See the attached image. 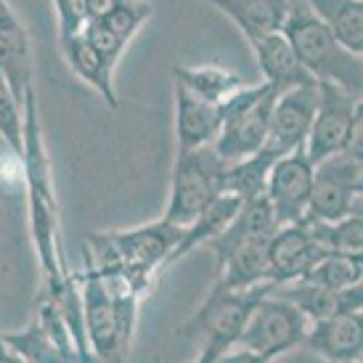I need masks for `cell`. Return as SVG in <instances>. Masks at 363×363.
<instances>
[{
    "label": "cell",
    "mask_w": 363,
    "mask_h": 363,
    "mask_svg": "<svg viewBox=\"0 0 363 363\" xmlns=\"http://www.w3.org/2000/svg\"><path fill=\"white\" fill-rule=\"evenodd\" d=\"M318 104V82L297 85L276 96L271 111V128L268 138L260 152L271 160H279L284 154H292L305 146V138L311 133V122Z\"/></svg>",
    "instance_id": "cell-12"
},
{
    "label": "cell",
    "mask_w": 363,
    "mask_h": 363,
    "mask_svg": "<svg viewBox=\"0 0 363 363\" xmlns=\"http://www.w3.org/2000/svg\"><path fill=\"white\" fill-rule=\"evenodd\" d=\"M21 178L27 191V215H30V236L32 247L40 262V273L45 286L61 284L69 271L61 255L59 239V199L53 186L51 160L45 152L40 114H38V99L35 85L24 93V152H21Z\"/></svg>",
    "instance_id": "cell-1"
},
{
    "label": "cell",
    "mask_w": 363,
    "mask_h": 363,
    "mask_svg": "<svg viewBox=\"0 0 363 363\" xmlns=\"http://www.w3.org/2000/svg\"><path fill=\"white\" fill-rule=\"evenodd\" d=\"M11 350H9V345H6V340H3V334H0V363H9L11 361Z\"/></svg>",
    "instance_id": "cell-31"
},
{
    "label": "cell",
    "mask_w": 363,
    "mask_h": 363,
    "mask_svg": "<svg viewBox=\"0 0 363 363\" xmlns=\"http://www.w3.org/2000/svg\"><path fill=\"white\" fill-rule=\"evenodd\" d=\"M32 40L27 27L19 21L9 3L0 9V77L11 93L24 101V93L32 88Z\"/></svg>",
    "instance_id": "cell-15"
},
{
    "label": "cell",
    "mask_w": 363,
    "mask_h": 363,
    "mask_svg": "<svg viewBox=\"0 0 363 363\" xmlns=\"http://www.w3.org/2000/svg\"><path fill=\"white\" fill-rule=\"evenodd\" d=\"M300 281L318 284L332 292H345L363 284V257L355 252H326Z\"/></svg>",
    "instance_id": "cell-26"
},
{
    "label": "cell",
    "mask_w": 363,
    "mask_h": 363,
    "mask_svg": "<svg viewBox=\"0 0 363 363\" xmlns=\"http://www.w3.org/2000/svg\"><path fill=\"white\" fill-rule=\"evenodd\" d=\"M313 189V164L305 157V149L284 154L271 164L265 178V202L273 212L276 228L297 225L305 220L308 199Z\"/></svg>",
    "instance_id": "cell-11"
},
{
    "label": "cell",
    "mask_w": 363,
    "mask_h": 363,
    "mask_svg": "<svg viewBox=\"0 0 363 363\" xmlns=\"http://www.w3.org/2000/svg\"><path fill=\"white\" fill-rule=\"evenodd\" d=\"M242 204H244V199L236 196V194H228V191L218 194V196L183 228V236H181V242H178V247H175V252H172L170 265L178 262L181 257H186V255L191 252V250H196V247H207V244L236 218V212H239Z\"/></svg>",
    "instance_id": "cell-22"
},
{
    "label": "cell",
    "mask_w": 363,
    "mask_h": 363,
    "mask_svg": "<svg viewBox=\"0 0 363 363\" xmlns=\"http://www.w3.org/2000/svg\"><path fill=\"white\" fill-rule=\"evenodd\" d=\"M303 347L318 353L329 363H361L363 326L361 313H337L323 321L308 323Z\"/></svg>",
    "instance_id": "cell-14"
},
{
    "label": "cell",
    "mask_w": 363,
    "mask_h": 363,
    "mask_svg": "<svg viewBox=\"0 0 363 363\" xmlns=\"http://www.w3.org/2000/svg\"><path fill=\"white\" fill-rule=\"evenodd\" d=\"M223 125V104L204 101L175 82V138L178 152L212 146Z\"/></svg>",
    "instance_id": "cell-16"
},
{
    "label": "cell",
    "mask_w": 363,
    "mask_h": 363,
    "mask_svg": "<svg viewBox=\"0 0 363 363\" xmlns=\"http://www.w3.org/2000/svg\"><path fill=\"white\" fill-rule=\"evenodd\" d=\"M181 236V225H172L162 218L128 231L91 233L85 268L96 271L104 279H120L143 297L146 292H152L157 273L170 265Z\"/></svg>",
    "instance_id": "cell-2"
},
{
    "label": "cell",
    "mask_w": 363,
    "mask_h": 363,
    "mask_svg": "<svg viewBox=\"0 0 363 363\" xmlns=\"http://www.w3.org/2000/svg\"><path fill=\"white\" fill-rule=\"evenodd\" d=\"M363 154L361 146H347L313 167V189L305 220L337 223L361 215Z\"/></svg>",
    "instance_id": "cell-6"
},
{
    "label": "cell",
    "mask_w": 363,
    "mask_h": 363,
    "mask_svg": "<svg viewBox=\"0 0 363 363\" xmlns=\"http://www.w3.org/2000/svg\"><path fill=\"white\" fill-rule=\"evenodd\" d=\"M207 3L223 11L250 43L262 35L281 32L284 16L289 9V0H207Z\"/></svg>",
    "instance_id": "cell-21"
},
{
    "label": "cell",
    "mask_w": 363,
    "mask_h": 363,
    "mask_svg": "<svg viewBox=\"0 0 363 363\" xmlns=\"http://www.w3.org/2000/svg\"><path fill=\"white\" fill-rule=\"evenodd\" d=\"M215 363H271V361L257 353H252V350H247V347H239V345H236V347L225 350L223 355H218Z\"/></svg>",
    "instance_id": "cell-30"
},
{
    "label": "cell",
    "mask_w": 363,
    "mask_h": 363,
    "mask_svg": "<svg viewBox=\"0 0 363 363\" xmlns=\"http://www.w3.org/2000/svg\"><path fill=\"white\" fill-rule=\"evenodd\" d=\"M9 345V350L24 363H77L72 358L40 321L32 315V321L21 332H0Z\"/></svg>",
    "instance_id": "cell-25"
},
{
    "label": "cell",
    "mask_w": 363,
    "mask_h": 363,
    "mask_svg": "<svg viewBox=\"0 0 363 363\" xmlns=\"http://www.w3.org/2000/svg\"><path fill=\"white\" fill-rule=\"evenodd\" d=\"M311 233L315 236V242L321 244L326 252H363V218L353 215L337 223H315V220H303Z\"/></svg>",
    "instance_id": "cell-27"
},
{
    "label": "cell",
    "mask_w": 363,
    "mask_h": 363,
    "mask_svg": "<svg viewBox=\"0 0 363 363\" xmlns=\"http://www.w3.org/2000/svg\"><path fill=\"white\" fill-rule=\"evenodd\" d=\"M271 294L286 300L289 305H294L297 311L305 315L308 323L323 321L329 315L337 313H361L363 311V289L353 286V289H345V292H332V289H323L318 284L311 281H292L271 289Z\"/></svg>",
    "instance_id": "cell-17"
},
{
    "label": "cell",
    "mask_w": 363,
    "mask_h": 363,
    "mask_svg": "<svg viewBox=\"0 0 363 363\" xmlns=\"http://www.w3.org/2000/svg\"><path fill=\"white\" fill-rule=\"evenodd\" d=\"M0 141L16 160L24 152V101H19L0 77Z\"/></svg>",
    "instance_id": "cell-29"
},
{
    "label": "cell",
    "mask_w": 363,
    "mask_h": 363,
    "mask_svg": "<svg viewBox=\"0 0 363 363\" xmlns=\"http://www.w3.org/2000/svg\"><path fill=\"white\" fill-rule=\"evenodd\" d=\"M276 93L265 85H244L223 101V125L212 143L225 164L250 160L265 146Z\"/></svg>",
    "instance_id": "cell-5"
},
{
    "label": "cell",
    "mask_w": 363,
    "mask_h": 363,
    "mask_svg": "<svg viewBox=\"0 0 363 363\" xmlns=\"http://www.w3.org/2000/svg\"><path fill=\"white\" fill-rule=\"evenodd\" d=\"M361 96L332 82H318V104L305 138V157L313 167L347 146H361L363 135Z\"/></svg>",
    "instance_id": "cell-9"
},
{
    "label": "cell",
    "mask_w": 363,
    "mask_h": 363,
    "mask_svg": "<svg viewBox=\"0 0 363 363\" xmlns=\"http://www.w3.org/2000/svg\"><path fill=\"white\" fill-rule=\"evenodd\" d=\"M149 19H152V3H146V0H122L106 16L96 21H101L117 40L128 45L135 38V32L141 30Z\"/></svg>",
    "instance_id": "cell-28"
},
{
    "label": "cell",
    "mask_w": 363,
    "mask_h": 363,
    "mask_svg": "<svg viewBox=\"0 0 363 363\" xmlns=\"http://www.w3.org/2000/svg\"><path fill=\"white\" fill-rule=\"evenodd\" d=\"M281 35L315 82H332L355 96L363 93V53L345 48L305 3L289 0Z\"/></svg>",
    "instance_id": "cell-4"
},
{
    "label": "cell",
    "mask_w": 363,
    "mask_h": 363,
    "mask_svg": "<svg viewBox=\"0 0 363 363\" xmlns=\"http://www.w3.org/2000/svg\"><path fill=\"white\" fill-rule=\"evenodd\" d=\"M6 3H9V0H0V9H3V6H6Z\"/></svg>",
    "instance_id": "cell-34"
},
{
    "label": "cell",
    "mask_w": 363,
    "mask_h": 363,
    "mask_svg": "<svg viewBox=\"0 0 363 363\" xmlns=\"http://www.w3.org/2000/svg\"><path fill=\"white\" fill-rule=\"evenodd\" d=\"M189 363H215V358H210V355H204V353H196V358Z\"/></svg>",
    "instance_id": "cell-32"
},
{
    "label": "cell",
    "mask_w": 363,
    "mask_h": 363,
    "mask_svg": "<svg viewBox=\"0 0 363 363\" xmlns=\"http://www.w3.org/2000/svg\"><path fill=\"white\" fill-rule=\"evenodd\" d=\"M223 170L225 162L215 154L212 146L175 154L170 199L162 212V220L186 228L218 194H223Z\"/></svg>",
    "instance_id": "cell-7"
},
{
    "label": "cell",
    "mask_w": 363,
    "mask_h": 363,
    "mask_svg": "<svg viewBox=\"0 0 363 363\" xmlns=\"http://www.w3.org/2000/svg\"><path fill=\"white\" fill-rule=\"evenodd\" d=\"M326 250L315 242V236L305 223L276 228L268 242V292L284 284L300 281Z\"/></svg>",
    "instance_id": "cell-13"
},
{
    "label": "cell",
    "mask_w": 363,
    "mask_h": 363,
    "mask_svg": "<svg viewBox=\"0 0 363 363\" xmlns=\"http://www.w3.org/2000/svg\"><path fill=\"white\" fill-rule=\"evenodd\" d=\"M172 74H175L178 85L212 104H223L228 96H233L239 88L247 85L236 72L225 69L220 64H199V67H181L178 64Z\"/></svg>",
    "instance_id": "cell-24"
},
{
    "label": "cell",
    "mask_w": 363,
    "mask_h": 363,
    "mask_svg": "<svg viewBox=\"0 0 363 363\" xmlns=\"http://www.w3.org/2000/svg\"><path fill=\"white\" fill-rule=\"evenodd\" d=\"M305 332H308V321L303 313L286 300L268 292L255 303L239 337V347H247L273 363L279 355L300 347Z\"/></svg>",
    "instance_id": "cell-10"
},
{
    "label": "cell",
    "mask_w": 363,
    "mask_h": 363,
    "mask_svg": "<svg viewBox=\"0 0 363 363\" xmlns=\"http://www.w3.org/2000/svg\"><path fill=\"white\" fill-rule=\"evenodd\" d=\"M262 294H268V286H257L252 292L212 289L204 297V303L199 305V311L178 329V334L189 337V340H199V353L218 358L239 345L244 323Z\"/></svg>",
    "instance_id": "cell-8"
},
{
    "label": "cell",
    "mask_w": 363,
    "mask_h": 363,
    "mask_svg": "<svg viewBox=\"0 0 363 363\" xmlns=\"http://www.w3.org/2000/svg\"><path fill=\"white\" fill-rule=\"evenodd\" d=\"M61 53H64V61L69 64V69L74 72L82 82H88L93 91L109 104L111 109H117L114 67L93 48L91 43H88V38H85L82 32L61 38Z\"/></svg>",
    "instance_id": "cell-20"
},
{
    "label": "cell",
    "mask_w": 363,
    "mask_h": 363,
    "mask_svg": "<svg viewBox=\"0 0 363 363\" xmlns=\"http://www.w3.org/2000/svg\"><path fill=\"white\" fill-rule=\"evenodd\" d=\"M273 233L268 236H255L242 242L236 250L223 257L218 262V284L215 289L220 292H252L257 286L268 284V242Z\"/></svg>",
    "instance_id": "cell-18"
},
{
    "label": "cell",
    "mask_w": 363,
    "mask_h": 363,
    "mask_svg": "<svg viewBox=\"0 0 363 363\" xmlns=\"http://www.w3.org/2000/svg\"><path fill=\"white\" fill-rule=\"evenodd\" d=\"M334 32L345 48L363 53V0H300Z\"/></svg>",
    "instance_id": "cell-23"
},
{
    "label": "cell",
    "mask_w": 363,
    "mask_h": 363,
    "mask_svg": "<svg viewBox=\"0 0 363 363\" xmlns=\"http://www.w3.org/2000/svg\"><path fill=\"white\" fill-rule=\"evenodd\" d=\"M9 363H24V361H19V358H16V355H11V361Z\"/></svg>",
    "instance_id": "cell-33"
},
{
    "label": "cell",
    "mask_w": 363,
    "mask_h": 363,
    "mask_svg": "<svg viewBox=\"0 0 363 363\" xmlns=\"http://www.w3.org/2000/svg\"><path fill=\"white\" fill-rule=\"evenodd\" d=\"M257 59V67L262 72V82L271 88L276 96L297 85H311L315 82L303 69V64L297 61L292 45L286 43L281 32H271V35H262L257 40L250 43Z\"/></svg>",
    "instance_id": "cell-19"
},
{
    "label": "cell",
    "mask_w": 363,
    "mask_h": 363,
    "mask_svg": "<svg viewBox=\"0 0 363 363\" xmlns=\"http://www.w3.org/2000/svg\"><path fill=\"white\" fill-rule=\"evenodd\" d=\"M74 279L80 286L82 321L93 361L125 363L138 323L141 294L120 279H104L91 268Z\"/></svg>",
    "instance_id": "cell-3"
}]
</instances>
